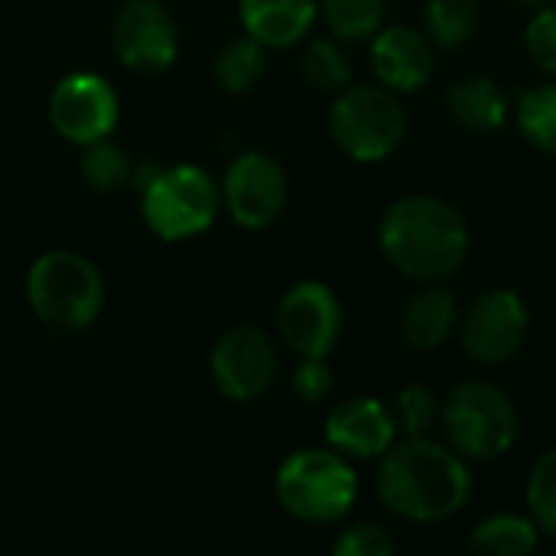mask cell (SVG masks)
<instances>
[{
  "label": "cell",
  "instance_id": "cell-10",
  "mask_svg": "<svg viewBox=\"0 0 556 556\" xmlns=\"http://www.w3.org/2000/svg\"><path fill=\"white\" fill-rule=\"evenodd\" d=\"M280 371L270 336L257 326H231L208 352V375L225 401L251 404L264 397Z\"/></svg>",
  "mask_w": 556,
  "mask_h": 556
},
{
  "label": "cell",
  "instance_id": "cell-26",
  "mask_svg": "<svg viewBox=\"0 0 556 556\" xmlns=\"http://www.w3.org/2000/svg\"><path fill=\"white\" fill-rule=\"evenodd\" d=\"M525 511L538 525L541 538L556 541V446L544 450L525 482Z\"/></svg>",
  "mask_w": 556,
  "mask_h": 556
},
{
  "label": "cell",
  "instance_id": "cell-5",
  "mask_svg": "<svg viewBox=\"0 0 556 556\" xmlns=\"http://www.w3.org/2000/svg\"><path fill=\"white\" fill-rule=\"evenodd\" d=\"M26 303L39 323L81 332L91 329L104 309V277L75 251H46L26 270Z\"/></svg>",
  "mask_w": 556,
  "mask_h": 556
},
{
  "label": "cell",
  "instance_id": "cell-12",
  "mask_svg": "<svg viewBox=\"0 0 556 556\" xmlns=\"http://www.w3.org/2000/svg\"><path fill=\"white\" fill-rule=\"evenodd\" d=\"M111 46L124 68L156 75L179 59V23L163 0H124L111 23Z\"/></svg>",
  "mask_w": 556,
  "mask_h": 556
},
{
  "label": "cell",
  "instance_id": "cell-24",
  "mask_svg": "<svg viewBox=\"0 0 556 556\" xmlns=\"http://www.w3.org/2000/svg\"><path fill=\"white\" fill-rule=\"evenodd\" d=\"M303 78L326 94L342 91L345 85H352V59L345 52V42L336 36H316L303 46V59H300Z\"/></svg>",
  "mask_w": 556,
  "mask_h": 556
},
{
  "label": "cell",
  "instance_id": "cell-25",
  "mask_svg": "<svg viewBox=\"0 0 556 556\" xmlns=\"http://www.w3.org/2000/svg\"><path fill=\"white\" fill-rule=\"evenodd\" d=\"M130 173H134L130 153L111 137L81 147V179L94 192H121L124 186H130Z\"/></svg>",
  "mask_w": 556,
  "mask_h": 556
},
{
  "label": "cell",
  "instance_id": "cell-23",
  "mask_svg": "<svg viewBox=\"0 0 556 556\" xmlns=\"http://www.w3.org/2000/svg\"><path fill=\"white\" fill-rule=\"evenodd\" d=\"M329 36L342 42H368L388 16V0H319Z\"/></svg>",
  "mask_w": 556,
  "mask_h": 556
},
{
  "label": "cell",
  "instance_id": "cell-22",
  "mask_svg": "<svg viewBox=\"0 0 556 556\" xmlns=\"http://www.w3.org/2000/svg\"><path fill=\"white\" fill-rule=\"evenodd\" d=\"M482 26V0H424V33L437 49H463Z\"/></svg>",
  "mask_w": 556,
  "mask_h": 556
},
{
  "label": "cell",
  "instance_id": "cell-18",
  "mask_svg": "<svg viewBox=\"0 0 556 556\" xmlns=\"http://www.w3.org/2000/svg\"><path fill=\"white\" fill-rule=\"evenodd\" d=\"M446 114L469 134H498L511 117V101L492 75H466L446 88Z\"/></svg>",
  "mask_w": 556,
  "mask_h": 556
},
{
  "label": "cell",
  "instance_id": "cell-9",
  "mask_svg": "<svg viewBox=\"0 0 556 556\" xmlns=\"http://www.w3.org/2000/svg\"><path fill=\"white\" fill-rule=\"evenodd\" d=\"M222 208L244 231L270 228L290 199V179L277 156L264 150L238 153L222 176Z\"/></svg>",
  "mask_w": 556,
  "mask_h": 556
},
{
  "label": "cell",
  "instance_id": "cell-15",
  "mask_svg": "<svg viewBox=\"0 0 556 556\" xmlns=\"http://www.w3.org/2000/svg\"><path fill=\"white\" fill-rule=\"evenodd\" d=\"M323 433H326V446H332L336 453H342L352 463L381 459L401 440L391 404L368 397V394L339 401L329 410Z\"/></svg>",
  "mask_w": 556,
  "mask_h": 556
},
{
  "label": "cell",
  "instance_id": "cell-8",
  "mask_svg": "<svg viewBox=\"0 0 556 556\" xmlns=\"http://www.w3.org/2000/svg\"><path fill=\"white\" fill-rule=\"evenodd\" d=\"M459 345L482 368H502L521 355L531 339V309L511 287L479 293L459 313Z\"/></svg>",
  "mask_w": 556,
  "mask_h": 556
},
{
  "label": "cell",
  "instance_id": "cell-14",
  "mask_svg": "<svg viewBox=\"0 0 556 556\" xmlns=\"http://www.w3.org/2000/svg\"><path fill=\"white\" fill-rule=\"evenodd\" d=\"M368 62L378 85L391 88L394 94L420 91L437 72V46L424 33V26L410 23H384L368 39Z\"/></svg>",
  "mask_w": 556,
  "mask_h": 556
},
{
  "label": "cell",
  "instance_id": "cell-11",
  "mask_svg": "<svg viewBox=\"0 0 556 556\" xmlns=\"http://www.w3.org/2000/svg\"><path fill=\"white\" fill-rule=\"evenodd\" d=\"M277 329L290 352L300 358H329L345 329L339 293L323 280L293 283L277 306Z\"/></svg>",
  "mask_w": 556,
  "mask_h": 556
},
{
  "label": "cell",
  "instance_id": "cell-30",
  "mask_svg": "<svg viewBox=\"0 0 556 556\" xmlns=\"http://www.w3.org/2000/svg\"><path fill=\"white\" fill-rule=\"evenodd\" d=\"M336 388V375L329 368V358H300V365L290 375V391L303 404H323Z\"/></svg>",
  "mask_w": 556,
  "mask_h": 556
},
{
  "label": "cell",
  "instance_id": "cell-19",
  "mask_svg": "<svg viewBox=\"0 0 556 556\" xmlns=\"http://www.w3.org/2000/svg\"><path fill=\"white\" fill-rule=\"evenodd\" d=\"M538 544H541V531L528 511L525 515L495 511L482 518L469 534V547L485 556H525L538 551Z\"/></svg>",
  "mask_w": 556,
  "mask_h": 556
},
{
  "label": "cell",
  "instance_id": "cell-2",
  "mask_svg": "<svg viewBox=\"0 0 556 556\" xmlns=\"http://www.w3.org/2000/svg\"><path fill=\"white\" fill-rule=\"evenodd\" d=\"M378 248L401 277L414 283H446L466 267L472 231L450 199L410 192L381 212Z\"/></svg>",
  "mask_w": 556,
  "mask_h": 556
},
{
  "label": "cell",
  "instance_id": "cell-20",
  "mask_svg": "<svg viewBox=\"0 0 556 556\" xmlns=\"http://www.w3.org/2000/svg\"><path fill=\"white\" fill-rule=\"evenodd\" d=\"M267 46H261L254 36H235L228 39L215 62H212V75L218 81L222 91L228 94H248L257 88V81L267 75Z\"/></svg>",
  "mask_w": 556,
  "mask_h": 556
},
{
  "label": "cell",
  "instance_id": "cell-27",
  "mask_svg": "<svg viewBox=\"0 0 556 556\" xmlns=\"http://www.w3.org/2000/svg\"><path fill=\"white\" fill-rule=\"evenodd\" d=\"M391 410L401 437H433V430L440 427L443 401L427 384H407L394 394Z\"/></svg>",
  "mask_w": 556,
  "mask_h": 556
},
{
  "label": "cell",
  "instance_id": "cell-31",
  "mask_svg": "<svg viewBox=\"0 0 556 556\" xmlns=\"http://www.w3.org/2000/svg\"><path fill=\"white\" fill-rule=\"evenodd\" d=\"M508 3H515L518 10L534 13V10H541V7H551V3H556V0H508Z\"/></svg>",
  "mask_w": 556,
  "mask_h": 556
},
{
  "label": "cell",
  "instance_id": "cell-3",
  "mask_svg": "<svg viewBox=\"0 0 556 556\" xmlns=\"http://www.w3.org/2000/svg\"><path fill=\"white\" fill-rule=\"evenodd\" d=\"M274 495L303 525H339L358 502V472L332 446H306L277 466Z\"/></svg>",
  "mask_w": 556,
  "mask_h": 556
},
{
  "label": "cell",
  "instance_id": "cell-28",
  "mask_svg": "<svg viewBox=\"0 0 556 556\" xmlns=\"http://www.w3.org/2000/svg\"><path fill=\"white\" fill-rule=\"evenodd\" d=\"M336 556H394L397 554V538L375 521H358L339 531L332 541Z\"/></svg>",
  "mask_w": 556,
  "mask_h": 556
},
{
  "label": "cell",
  "instance_id": "cell-16",
  "mask_svg": "<svg viewBox=\"0 0 556 556\" xmlns=\"http://www.w3.org/2000/svg\"><path fill=\"white\" fill-rule=\"evenodd\" d=\"M241 29L267 49L300 46L316 20L319 0H238Z\"/></svg>",
  "mask_w": 556,
  "mask_h": 556
},
{
  "label": "cell",
  "instance_id": "cell-6",
  "mask_svg": "<svg viewBox=\"0 0 556 556\" xmlns=\"http://www.w3.org/2000/svg\"><path fill=\"white\" fill-rule=\"evenodd\" d=\"M143 225L160 241H189L205 235L222 212L218 182L195 163H173L150 173L137 189Z\"/></svg>",
  "mask_w": 556,
  "mask_h": 556
},
{
  "label": "cell",
  "instance_id": "cell-21",
  "mask_svg": "<svg viewBox=\"0 0 556 556\" xmlns=\"http://www.w3.org/2000/svg\"><path fill=\"white\" fill-rule=\"evenodd\" d=\"M511 117L528 147L556 156V78L525 88L511 104Z\"/></svg>",
  "mask_w": 556,
  "mask_h": 556
},
{
  "label": "cell",
  "instance_id": "cell-17",
  "mask_svg": "<svg viewBox=\"0 0 556 556\" xmlns=\"http://www.w3.org/2000/svg\"><path fill=\"white\" fill-rule=\"evenodd\" d=\"M459 313L463 309L456 296L443 283H420V290L407 300L401 313V336L414 352L433 355L456 336Z\"/></svg>",
  "mask_w": 556,
  "mask_h": 556
},
{
  "label": "cell",
  "instance_id": "cell-13",
  "mask_svg": "<svg viewBox=\"0 0 556 556\" xmlns=\"http://www.w3.org/2000/svg\"><path fill=\"white\" fill-rule=\"evenodd\" d=\"M121 117V101L114 85L98 72H68L55 81L49 94V124L52 130L75 143L88 147L114 134Z\"/></svg>",
  "mask_w": 556,
  "mask_h": 556
},
{
  "label": "cell",
  "instance_id": "cell-1",
  "mask_svg": "<svg viewBox=\"0 0 556 556\" xmlns=\"http://www.w3.org/2000/svg\"><path fill=\"white\" fill-rule=\"evenodd\" d=\"M381 505L410 525H443L456 518L476 492L472 463L446 440L401 437L378 459Z\"/></svg>",
  "mask_w": 556,
  "mask_h": 556
},
{
  "label": "cell",
  "instance_id": "cell-4",
  "mask_svg": "<svg viewBox=\"0 0 556 556\" xmlns=\"http://www.w3.org/2000/svg\"><path fill=\"white\" fill-rule=\"evenodd\" d=\"M440 430L463 459L498 463L515 450L521 437V414L505 388L469 378L446 394Z\"/></svg>",
  "mask_w": 556,
  "mask_h": 556
},
{
  "label": "cell",
  "instance_id": "cell-7",
  "mask_svg": "<svg viewBox=\"0 0 556 556\" xmlns=\"http://www.w3.org/2000/svg\"><path fill=\"white\" fill-rule=\"evenodd\" d=\"M329 137L355 163H384L407 140L401 94L384 85H345L329 104Z\"/></svg>",
  "mask_w": 556,
  "mask_h": 556
},
{
  "label": "cell",
  "instance_id": "cell-29",
  "mask_svg": "<svg viewBox=\"0 0 556 556\" xmlns=\"http://www.w3.org/2000/svg\"><path fill=\"white\" fill-rule=\"evenodd\" d=\"M525 52L547 78H556V3L541 7L528 16Z\"/></svg>",
  "mask_w": 556,
  "mask_h": 556
}]
</instances>
